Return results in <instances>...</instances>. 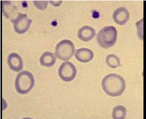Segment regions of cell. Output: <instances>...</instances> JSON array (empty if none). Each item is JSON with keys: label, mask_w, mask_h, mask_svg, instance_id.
<instances>
[{"label": "cell", "mask_w": 146, "mask_h": 119, "mask_svg": "<svg viewBox=\"0 0 146 119\" xmlns=\"http://www.w3.org/2000/svg\"><path fill=\"white\" fill-rule=\"evenodd\" d=\"M102 86L107 95L111 97H118L124 92L126 85L123 78L119 75L111 73L103 79Z\"/></svg>", "instance_id": "obj_1"}, {"label": "cell", "mask_w": 146, "mask_h": 119, "mask_svg": "<svg viewBox=\"0 0 146 119\" xmlns=\"http://www.w3.org/2000/svg\"><path fill=\"white\" fill-rule=\"evenodd\" d=\"M117 32L115 27L108 26L101 30L97 35L98 43L104 49L112 47L117 41Z\"/></svg>", "instance_id": "obj_2"}, {"label": "cell", "mask_w": 146, "mask_h": 119, "mask_svg": "<svg viewBox=\"0 0 146 119\" xmlns=\"http://www.w3.org/2000/svg\"><path fill=\"white\" fill-rule=\"evenodd\" d=\"M34 85V77L31 73L24 71L19 73L15 82V87L17 92L21 94H27Z\"/></svg>", "instance_id": "obj_3"}, {"label": "cell", "mask_w": 146, "mask_h": 119, "mask_svg": "<svg viewBox=\"0 0 146 119\" xmlns=\"http://www.w3.org/2000/svg\"><path fill=\"white\" fill-rule=\"evenodd\" d=\"M75 50V46L72 42L69 40H63L56 45L55 56L62 61H67L73 56Z\"/></svg>", "instance_id": "obj_4"}, {"label": "cell", "mask_w": 146, "mask_h": 119, "mask_svg": "<svg viewBox=\"0 0 146 119\" xmlns=\"http://www.w3.org/2000/svg\"><path fill=\"white\" fill-rule=\"evenodd\" d=\"M59 76L62 80L69 82L75 78L77 74L75 66L71 62L67 61L63 62L59 68Z\"/></svg>", "instance_id": "obj_5"}, {"label": "cell", "mask_w": 146, "mask_h": 119, "mask_svg": "<svg viewBox=\"0 0 146 119\" xmlns=\"http://www.w3.org/2000/svg\"><path fill=\"white\" fill-rule=\"evenodd\" d=\"M12 22L13 23L15 32L19 34H23L29 29L32 20L28 17L26 14L20 13L17 17Z\"/></svg>", "instance_id": "obj_6"}, {"label": "cell", "mask_w": 146, "mask_h": 119, "mask_svg": "<svg viewBox=\"0 0 146 119\" xmlns=\"http://www.w3.org/2000/svg\"><path fill=\"white\" fill-rule=\"evenodd\" d=\"M2 2V10L3 14L7 19L10 18L11 21L12 22L20 13L18 12L17 7L9 1H3Z\"/></svg>", "instance_id": "obj_7"}, {"label": "cell", "mask_w": 146, "mask_h": 119, "mask_svg": "<svg viewBox=\"0 0 146 119\" xmlns=\"http://www.w3.org/2000/svg\"><path fill=\"white\" fill-rule=\"evenodd\" d=\"M130 13L126 8L119 7L115 10L113 14V19L117 24L124 25L128 21Z\"/></svg>", "instance_id": "obj_8"}, {"label": "cell", "mask_w": 146, "mask_h": 119, "mask_svg": "<svg viewBox=\"0 0 146 119\" xmlns=\"http://www.w3.org/2000/svg\"><path fill=\"white\" fill-rule=\"evenodd\" d=\"M8 64L9 68L15 72L22 70L24 66L21 57L17 53H12L8 56Z\"/></svg>", "instance_id": "obj_9"}, {"label": "cell", "mask_w": 146, "mask_h": 119, "mask_svg": "<svg viewBox=\"0 0 146 119\" xmlns=\"http://www.w3.org/2000/svg\"><path fill=\"white\" fill-rule=\"evenodd\" d=\"M75 56L78 61L82 63H87L93 60L94 54L90 49L81 48L76 51Z\"/></svg>", "instance_id": "obj_10"}, {"label": "cell", "mask_w": 146, "mask_h": 119, "mask_svg": "<svg viewBox=\"0 0 146 119\" xmlns=\"http://www.w3.org/2000/svg\"><path fill=\"white\" fill-rule=\"evenodd\" d=\"M96 35V31L92 27L85 26L78 30V36L82 41L88 42L94 38Z\"/></svg>", "instance_id": "obj_11"}, {"label": "cell", "mask_w": 146, "mask_h": 119, "mask_svg": "<svg viewBox=\"0 0 146 119\" xmlns=\"http://www.w3.org/2000/svg\"><path fill=\"white\" fill-rule=\"evenodd\" d=\"M56 57L54 54L51 52L46 51L42 55L40 58V63L44 66L51 67L56 62Z\"/></svg>", "instance_id": "obj_12"}, {"label": "cell", "mask_w": 146, "mask_h": 119, "mask_svg": "<svg viewBox=\"0 0 146 119\" xmlns=\"http://www.w3.org/2000/svg\"><path fill=\"white\" fill-rule=\"evenodd\" d=\"M126 108L122 105H117L113 109L112 116L113 119H124L126 116Z\"/></svg>", "instance_id": "obj_13"}, {"label": "cell", "mask_w": 146, "mask_h": 119, "mask_svg": "<svg viewBox=\"0 0 146 119\" xmlns=\"http://www.w3.org/2000/svg\"><path fill=\"white\" fill-rule=\"evenodd\" d=\"M106 63L107 65L111 68H116L121 65L119 59L113 54L109 55L106 58Z\"/></svg>", "instance_id": "obj_14"}, {"label": "cell", "mask_w": 146, "mask_h": 119, "mask_svg": "<svg viewBox=\"0 0 146 119\" xmlns=\"http://www.w3.org/2000/svg\"><path fill=\"white\" fill-rule=\"evenodd\" d=\"M47 1H34V5L37 8L40 10H45L48 6Z\"/></svg>", "instance_id": "obj_15"}]
</instances>
